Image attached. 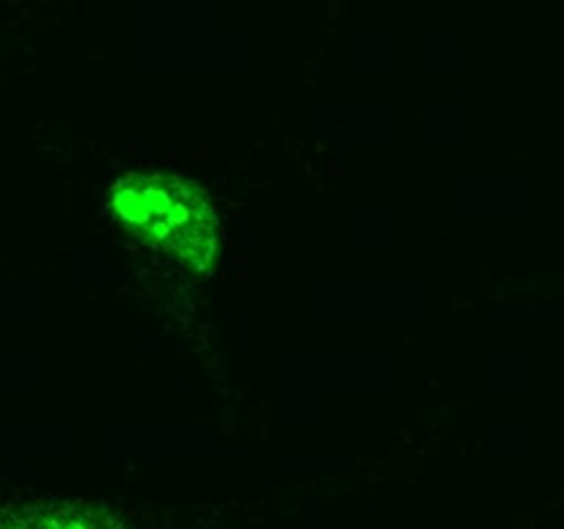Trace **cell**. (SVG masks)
I'll list each match as a JSON object with an SVG mask.
<instances>
[{
  "mask_svg": "<svg viewBox=\"0 0 564 529\" xmlns=\"http://www.w3.org/2000/svg\"><path fill=\"white\" fill-rule=\"evenodd\" d=\"M116 218L193 270L218 259L220 229L207 198L174 174H130L110 193Z\"/></svg>",
  "mask_w": 564,
  "mask_h": 529,
  "instance_id": "obj_1",
  "label": "cell"
},
{
  "mask_svg": "<svg viewBox=\"0 0 564 529\" xmlns=\"http://www.w3.org/2000/svg\"><path fill=\"white\" fill-rule=\"evenodd\" d=\"M0 529H50V507L0 510Z\"/></svg>",
  "mask_w": 564,
  "mask_h": 529,
  "instance_id": "obj_2",
  "label": "cell"
}]
</instances>
